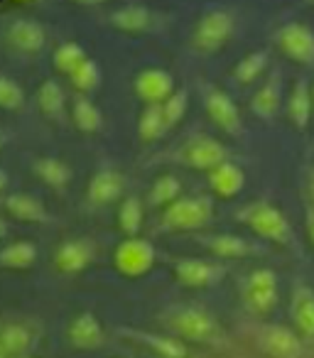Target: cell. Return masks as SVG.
I'll list each match as a JSON object with an SVG mask.
<instances>
[{
  "label": "cell",
  "instance_id": "1",
  "mask_svg": "<svg viewBox=\"0 0 314 358\" xmlns=\"http://www.w3.org/2000/svg\"><path fill=\"white\" fill-rule=\"evenodd\" d=\"M238 219L243 221L255 236L270 241V243L290 245L294 238L287 216H285L278 206L270 204V201H255V204L243 206V209L238 211Z\"/></svg>",
  "mask_w": 314,
  "mask_h": 358
},
{
  "label": "cell",
  "instance_id": "2",
  "mask_svg": "<svg viewBox=\"0 0 314 358\" xmlns=\"http://www.w3.org/2000/svg\"><path fill=\"white\" fill-rule=\"evenodd\" d=\"M167 324L175 334L187 341L197 343H216L221 338V327L209 312L197 307H180L167 317Z\"/></svg>",
  "mask_w": 314,
  "mask_h": 358
},
{
  "label": "cell",
  "instance_id": "3",
  "mask_svg": "<svg viewBox=\"0 0 314 358\" xmlns=\"http://www.w3.org/2000/svg\"><path fill=\"white\" fill-rule=\"evenodd\" d=\"M214 216V201L209 196H180L162 214V226L175 231H197Z\"/></svg>",
  "mask_w": 314,
  "mask_h": 358
},
{
  "label": "cell",
  "instance_id": "4",
  "mask_svg": "<svg viewBox=\"0 0 314 358\" xmlns=\"http://www.w3.org/2000/svg\"><path fill=\"white\" fill-rule=\"evenodd\" d=\"M236 30V20L229 10H211L197 22L192 32V45L199 52H216L229 42Z\"/></svg>",
  "mask_w": 314,
  "mask_h": 358
},
{
  "label": "cell",
  "instance_id": "5",
  "mask_svg": "<svg viewBox=\"0 0 314 358\" xmlns=\"http://www.w3.org/2000/svg\"><path fill=\"white\" fill-rule=\"evenodd\" d=\"M113 258H115V268L125 278H143L145 273L152 270L155 260H157V250L145 238H125L115 248Z\"/></svg>",
  "mask_w": 314,
  "mask_h": 358
},
{
  "label": "cell",
  "instance_id": "6",
  "mask_svg": "<svg viewBox=\"0 0 314 358\" xmlns=\"http://www.w3.org/2000/svg\"><path fill=\"white\" fill-rule=\"evenodd\" d=\"M243 302L248 312L268 314L278 304V275L268 268H258L248 275L243 287Z\"/></svg>",
  "mask_w": 314,
  "mask_h": 358
},
{
  "label": "cell",
  "instance_id": "7",
  "mask_svg": "<svg viewBox=\"0 0 314 358\" xmlns=\"http://www.w3.org/2000/svg\"><path fill=\"white\" fill-rule=\"evenodd\" d=\"M275 42L285 57L304 66H314V32L304 22H287L275 32Z\"/></svg>",
  "mask_w": 314,
  "mask_h": 358
},
{
  "label": "cell",
  "instance_id": "8",
  "mask_svg": "<svg viewBox=\"0 0 314 358\" xmlns=\"http://www.w3.org/2000/svg\"><path fill=\"white\" fill-rule=\"evenodd\" d=\"M204 108H206V113H209V118L214 120L224 133H229V135L243 133L241 110L226 91L216 89V86H206L204 89Z\"/></svg>",
  "mask_w": 314,
  "mask_h": 358
},
{
  "label": "cell",
  "instance_id": "9",
  "mask_svg": "<svg viewBox=\"0 0 314 358\" xmlns=\"http://www.w3.org/2000/svg\"><path fill=\"white\" fill-rule=\"evenodd\" d=\"M229 159V150L219 143V140L209 138V135H199V138H192L190 143L182 150V162L190 164L194 169H214L221 162Z\"/></svg>",
  "mask_w": 314,
  "mask_h": 358
},
{
  "label": "cell",
  "instance_id": "10",
  "mask_svg": "<svg viewBox=\"0 0 314 358\" xmlns=\"http://www.w3.org/2000/svg\"><path fill=\"white\" fill-rule=\"evenodd\" d=\"M258 343L270 358H299L302 356V341L287 327L268 324L258 331Z\"/></svg>",
  "mask_w": 314,
  "mask_h": 358
},
{
  "label": "cell",
  "instance_id": "11",
  "mask_svg": "<svg viewBox=\"0 0 314 358\" xmlns=\"http://www.w3.org/2000/svg\"><path fill=\"white\" fill-rule=\"evenodd\" d=\"M175 275L182 285H187V287H209V285H216L221 278H224L226 268L224 265L209 263V260L185 258L175 265Z\"/></svg>",
  "mask_w": 314,
  "mask_h": 358
},
{
  "label": "cell",
  "instance_id": "12",
  "mask_svg": "<svg viewBox=\"0 0 314 358\" xmlns=\"http://www.w3.org/2000/svg\"><path fill=\"white\" fill-rule=\"evenodd\" d=\"M135 94L145 103H165L175 94V79L165 69H145L135 76Z\"/></svg>",
  "mask_w": 314,
  "mask_h": 358
},
{
  "label": "cell",
  "instance_id": "13",
  "mask_svg": "<svg viewBox=\"0 0 314 358\" xmlns=\"http://www.w3.org/2000/svg\"><path fill=\"white\" fill-rule=\"evenodd\" d=\"M290 317H292L299 336L314 341V287L304 282L294 285L292 297H290Z\"/></svg>",
  "mask_w": 314,
  "mask_h": 358
},
{
  "label": "cell",
  "instance_id": "14",
  "mask_svg": "<svg viewBox=\"0 0 314 358\" xmlns=\"http://www.w3.org/2000/svg\"><path fill=\"white\" fill-rule=\"evenodd\" d=\"M91 260H94V243L86 238L64 241V243L55 250V268L64 275L81 273Z\"/></svg>",
  "mask_w": 314,
  "mask_h": 358
},
{
  "label": "cell",
  "instance_id": "15",
  "mask_svg": "<svg viewBox=\"0 0 314 358\" xmlns=\"http://www.w3.org/2000/svg\"><path fill=\"white\" fill-rule=\"evenodd\" d=\"M280 106H283V76H280V71H273V74L268 76V81L253 94V99H250V110H253L260 120L270 123V120L278 115Z\"/></svg>",
  "mask_w": 314,
  "mask_h": 358
},
{
  "label": "cell",
  "instance_id": "16",
  "mask_svg": "<svg viewBox=\"0 0 314 358\" xmlns=\"http://www.w3.org/2000/svg\"><path fill=\"white\" fill-rule=\"evenodd\" d=\"M6 37H8V42L20 52H40L47 42L45 27H42L37 20H30V17H22V20L10 22Z\"/></svg>",
  "mask_w": 314,
  "mask_h": 358
},
{
  "label": "cell",
  "instance_id": "17",
  "mask_svg": "<svg viewBox=\"0 0 314 358\" xmlns=\"http://www.w3.org/2000/svg\"><path fill=\"white\" fill-rule=\"evenodd\" d=\"M287 118L290 123L297 130H307L309 120H312V110H314V101H312V86L307 79H297V84L292 86L287 96Z\"/></svg>",
  "mask_w": 314,
  "mask_h": 358
},
{
  "label": "cell",
  "instance_id": "18",
  "mask_svg": "<svg viewBox=\"0 0 314 358\" xmlns=\"http://www.w3.org/2000/svg\"><path fill=\"white\" fill-rule=\"evenodd\" d=\"M69 341L76 348H86V351L99 348L104 343V327H101L94 314H76L69 322Z\"/></svg>",
  "mask_w": 314,
  "mask_h": 358
},
{
  "label": "cell",
  "instance_id": "19",
  "mask_svg": "<svg viewBox=\"0 0 314 358\" xmlns=\"http://www.w3.org/2000/svg\"><path fill=\"white\" fill-rule=\"evenodd\" d=\"M243 185H245L243 169H241L238 164L229 162V159H226V162H221L219 167L209 169V187L219 196H224V199L236 196L241 189H243Z\"/></svg>",
  "mask_w": 314,
  "mask_h": 358
},
{
  "label": "cell",
  "instance_id": "20",
  "mask_svg": "<svg viewBox=\"0 0 314 358\" xmlns=\"http://www.w3.org/2000/svg\"><path fill=\"white\" fill-rule=\"evenodd\" d=\"M123 174L113 172V169H101L89 182V199L94 204H110L123 194Z\"/></svg>",
  "mask_w": 314,
  "mask_h": 358
},
{
  "label": "cell",
  "instance_id": "21",
  "mask_svg": "<svg viewBox=\"0 0 314 358\" xmlns=\"http://www.w3.org/2000/svg\"><path fill=\"white\" fill-rule=\"evenodd\" d=\"M201 243L206 245V248L211 250L214 255H219V258H245V255L255 253V245H250L245 238H241V236H234V234H219V236H204L201 238Z\"/></svg>",
  "mask_w": 314,
  "mask_h": 358
},
{
  "label": "cell",
  "instance_id": "22",
  "mask_svg": "<svg viewBox=\"0 0 314 358\" xmlns=\"http://www.w3.org/2000/svg\"><path fill=\"white\" fill-rule=\"evenodd\" d=\"M110 22L123 32H145L155 25V15L145 6H125L110 13Z\"/></svg>",
  "mask_w": 314,
  "mask_h": 358
},
{
  "label": "cell",
  "instance_id": "23",
  "mask_svg": "<svg viewBox=\"0 0 314 358\" xmlns=\"http://www.w3.org/2000/svg\"><path fill=\"white\" fill-rule=\"evenodd\" d=\"M6 209H8V214H13L15 219H20V221H30V224H35V221H47L45 204H42L40 199H35V196H30V194L8 196Z\"/></svg>",
  "mask_w": 314,
  "mask_h": 358
},
{
  "label": "cell",
  "instance_id": "24",
  "mask_svg": "<svg viewBox=\"0 0 314 358\" xmlns=\"http://www.w3.org/2000/svg\"><path fill=\"white\" fill-rule=\"evenodd\" d=\"M165 130H170V128H167L162 103H148L138 120V135L145 140V143H152V140L162 138Z\"/></svg>",
  "mask_w": 314,
  "mask_h": 358
},
{
  "label": "cell",
  "instance_id": "25",
  "mask_svg": "<svg viewBox=\"0 0 314 358\" xmlns=\"http://www.w3.org/2000/svg\"><path fill=\"white\" fill-rule=\"evenodd\" d=\"M37 177L50 187H66L71 182V169L64 159H57V157H40L35 159L32 164Z\"/></svg>",
  "mask_w": 314,
  "mask_h": 358
},
{
  "label": "cell",
  "instance_id": "26",
  "mask_svg": "<svg viewBox=\"0 0 314 358\" xmlns=\"http://www.w3.org/2000/svg\"><path fill=\"white\" fill-rule=\"evenodd\" d=\"M37 260V248L30 241H15L0 250V265L13 270H25Z\"/></svg>",
  "mask_w": 314,
  "mask_h": 358
},
{
  "label": "cell",
  "instance_id": "27",
  "mask_svg": "<svg viewBox=\"0 0 314 358\" xmlns=\"http://www.w3.org/2000/svg\"><path fill=\"white\" fill-rule=\"evenodd\" d=\"M133 336L140 338L145 346H150L162 358H187V346L175 336H157V334L148 331H133Z\"/></svg>",
  "mask_w": 314,
  "mask_h": 358
},
{
  "label": "cell",
  "instance_id": "28",
  "mask_svg": "<svg viewBox=\"0 0 314 358\" xmlns=\"http://www.w3.org/2000/svg\"><path fill=\"white\" fill-rule=\"evenodd\" d=\"M0 341H3V346L8 348V353L13 358L25 356L32 346V334L22 324H6V327H0Z\"/></svg>",
  "mask_w": 314,
  "mask_h": 358
},
{
  "label": "cell",
  "instance_id": "29",
  "mask_svg": "<svg viewBox=\"0 0 314 358\" xmlns=\"http://www.w3.org/2000/svg\"><path fill=\"white\" fill-rule=\"evenodd\" d=\"M265 66H268V52L265 50L250 52V55H245L243 59L236 64L234 79L238 81V84H253V81L265 71Z\"/></svg>",
  "mask_w": 314,
  "mask_h": 358
},
{
  "label": "cell",
  "instance_id": "30",
  "mask_svg": "<svg viewBox=\"0 0 314 358\" xmlns=\"http://www.w3.org/2000/svg\"><path fill=\"white\" fill-rule=\"evenodd\" d=\"M180 192H182L180 179H177L175 174H165V177H160L152 185L148 199L152 206H162V209H167V206L175 204V201L180 199Z\"/></svg>",
  "mask_w": 314,
  "mask_h": 358
},
{
  "label": "cell",
  "instance_id": "31",
  "mask_svg": "<svg viewBox=\"0 0 314 358\" xmlns=\"http://www.w3.org/2000/svg\"><path fill=\"white\" fill-rule=\"evenodd\" d=\"M74 123L79 130L84 133H94V130L101 128V110L94 106V101L86 99V96H76L74 101Z\"/></svg>",
  "mask_w": 314,
  "mask_h": 358
},
{
  "label": "cell",
  "instance_id": "32",
  "mask_svg": "<svg viewBox=\"0 0 314 358\" xmlns=\"http://www.w3.org/2000/svg\"><path fill=\"white\" fill-rule=\"evenodd\" d=\"M37 106L45 110L47 115H59L64 108V91L57 81L47 79L45 84L37 89Z\"/></svg>",
  "mask_w": 314,
  "mask_h": 358
},
{
  "label": "cell",
  "instance_id": "33",
  "mask_svg": "<svg viewBox=\"0 0 314 358\" xmlns=\"http://www.w3.org/2000/svg\"><path fill=\"white\" fill-rule=\"evenodd\" d=\"M118 224L128 236H135L143 226V204L138 196H125L118 209Z\"/></svg>",
  "mask_w": 314,
  "mask_h": 358
},
{
  "label": "cell",
  "instance_id": "34",
  "mask_svg": "<svg viewBox=\"0 0 314 358\" xmlns=\"http://www.w3.org/2000/svg\"><path fill=\"white\" fill-rule=\"evenodd\" d=\"M69 79H71V84H74L79 91H91V89H96V86H99L101 69H99V64H96V62L84 59L74 71H71Z\"/></svg>",
  "mask_w": 314,
  "mask_h": 358
},
{
  "label": "cell",
  "instance_id": "35",
  "mask_svg": "<svg viewBox=\"0 0 314 358\" xmlns=\"http://www.w3.org/2000/svg\"><path fill=\"white\" fill-rule=\"evenodd\" d=\"M84 59H86L84 50H81L76 42H64V45L57 47V52H55V66L59 71H66V74H71Z\"/></svg>",
  "mask_w": 314,
  "mask_h": 358
},
{
  "label": "cell",
  "instance_id": "36",
  "mask_svg": "<svg viewBox=\"0 0 314 358\" xmlns=\"http://www.w3.org/2000/svg\"><path fill=\"white\" fill-rule=\"evenodd\" d=\"M22 101H25V91H22L13 79L0 76V108L15 110L22 106Z\"/></svg>",
  "mask_w": 314,
  "mask_h": 358
},
{
  "label": "cell",
  "instance_id": "37",
  "mask_svg": "<svg viewBox=\"0 0 314 358\" xmlns=\"http://www.w3.org/2000/svg\"><path fill=\"white\" fill-rule=\"evenodd\" d=\"M162 110H165V120H167V128H175L187 113V91L180 89L170 96V99L162 103Z\"/></svg>",
  "mask_w": 314,
  "mask_h": 358
},
{
  "label": "cell",
  "instance_id": "38",
  "mask_svg": "<svg viewBox=\"0 0 314 358\" xmlns=\"http://www.w3.org/2000/svg\"><path fill=\"white\" fill-rule=\"evenodd\" d=\"M307 199H309V209L314 211V167H309L307 172Z\"/></svg>",
  "mask_w": 314,
  "mask_h": 358
},
{
  "label": "cell",
  "instance_id": "39",
  "mask_svg": "<svg viewBox=\"0 0 314 358\" xmlns=\"http://www.w3.org/2000/svg\"><path fill=\"white\" fill-rule=\"evenodd\" d=\"M304 226H307V236H309V241H312V245H314V211L307 206V221H304Z\"/></svg>",
  "mask_w": 314,
  "mask_h": 358
},
{
  "label": "cell",
  "instance_id": "40",
  "mask_svg": "<svg viewBox=\"0 0 314 358\" xmlns=\"http://www.w3.org/2000/svg\"><path fill=\"white\" fill-rule=\"evenodd\" d=\"M79 6H99V3H106V0H74Z\"/></svg>",
  "mask_w": 314,
  "mask_h": 358
},
{
  "label": "cell",
  "instance_id": "41",
  "mask_svg": "<svg viewBox=\"0 0 314 358\" xmlns=\"http://www.w3.org/2000/svg\"><path fill=\"white\" fill-rule=\"evenodd\" d=\"M0 358H13L10 353H8V348L3 346V341H0Z\"/></svg>",
  "mask_w": 314,
  "mask_h": 358
},
{
  "label": "cell",
  "instance_id": "42",
  "mask_svg": "<svg viewBox=\"0 0 314 358\" xmlns=\"http://www.w3.org/2000/svg\"><path fill=\"white\" fill-rule=\"evenodd\" d=\"M6 182H8L6 172H3V169H0V189H3V187H6Z\"/></svg>",
  "mask_w": 314,
  "mask_h": 358
},
{
  "label": "cell",
  "instance_id": "43",
  "mask_svg": "<svg viewBox=\"0 0 314 358\" xmlns=\"http://www.w3.org/2000/svg\"><path fill=\"white\" fill-rule=\"evenodd\" d=\"M6 234V224H3V221H0V236Z\"/></svg>",
  "mask_w": 314,
  "mask_h": 358
},
{
  "label": "cell",
  "instance_id": "44",
  "mask_svg": "<svg viewBox=\"0 0 314 358\" xmlns=\"http://www.w3.org/2000/svg\"><path fill=\"white\" fill-rule=\"evenodd\" d=\"M10 3H30V0H10Z\"/></svg>",
  "mask_w": 314,
  "mask_h": 358
},
{
  "label": "cell",
  "instance_id": "45",
  "mask_svg": "<svg viewBox=\"0 0 314 358\" xmlns=\"http://www.w3.org/2000/svg\"><path fill=\"white\" fill-rule=\"evenodd\" d=\"M3 143H6V138H3V133H0V148H3Z\"/></svg>",
  "mask_w": 314,
  "mask_h": 358
},
{
  "label": "cell",
  "instance_id": "46",
  "mask_svg": "<svg viewBox=\"0 0 314 358\" xmlns=\"http://www.w3.org/2000/svg\"><path fill=\"white\" fill-rule=\"evenodd\" d=\"M312 101H314V84H312Z\"/></svg>",
  "mask_w": 314,
  "mask_h": 358
},
{
  "label": "cell",
  "instance_id": "47",
  "mask_svg": "<svg viewBox=\"0 0 314 358\" xmlns=\"http://www.w3.org/2000/svg\"><path fill=\"white\" fill-rule=\"evenodd\" d=\"M307 3H309V6H314V0H307Z\"/></svg>",
  "mask_w": 314,
  "mask_h": 358
}]
</instances>
